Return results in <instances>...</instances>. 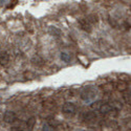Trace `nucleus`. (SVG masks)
<instances>
[{
    "label": "nucleus",
    "mask_w": 131,
    "mask_h": 131,
    "mask_svg": "<svg viewBox=\"0 0 131 131\" xmlns=\"http://www.w3.org/2000/svg\"><path fill=\"white\" fill-rule=\"evenodd\" d=\"M62 110L65 114H73L75 112V110H77V107H75V105L73 103H65L63 105Z\"/></svg>",
    "instance_id": "2"
},
{
    "label": "nucleus",
    "mask_w": 131,
    "mask_h": 131,
    "mask_svg": "<svg viewBox=\"0 0 131 131\" xmlns=\"http://www.w3.org/2000/svg\"><path fill=\"white\" fill-rule=\"evenodd\" d=\"M96 94V90L92 87H85L81 92V99L85 102H90Z\"/></svg>",
    "instance_id": "1"
},
{
    "label": "nucleus",
    "mask_w": 131,
    "mask_h": 131,
    "mask_svg": "<svg viewBox=\"0 0 131 131\" xmlns=\"http://www.w3.org/2000/svg\"><path fill=\"white\" fill-rule=\"evenodd\" d=\"M117 89L119 91H124L127 89V83L124 82V81H119L118 84H117Z\"/></svg>",
    "instance_id": "10"
},
{
    "label": "nucleus",
    "mask_w": 131,
    "mask_h": 131,
    "mask_svg": "<svg viewBox=\"0 0 131 131\" xmlns=\"http://www.w3.org/2000/svg\"><path fill=\"white\" fill-rule=\"evenodd\" d=\"M35 124H36V118H35L34 116L30 117V118H28V119H27V123H26L27 129H28V130H31L32 128H34Z\"/></svg>",
    "instance_id": "8"
},
{
    "label": "nucleus",
    "mask_w": 131,
    "mask_h": 131,
    "mask_svg": "<svg viewBox=\"0 0 131 131\" xmlns=\"http://www.w3.org/2000/svg\"><path fill=\"white\" fill-rule=\"evenodd\" d=\"M6 0H0V2H5Z\"/></svg>",
    "instance_id": "14"
},
{
    "label": "nucleus",
    "mask_w": 131,
    "mask_h": 131,
    "mask_svg": "<svg viewBox=\"0 0 131 131\" xmlns=\"http://www.w3.org/2000/svg\"><path fill=\"white\" fill-rule=\"evenodd\" d=\"M49 32L51 35H53V36H60V34H61V31L57 27H53V26L49 27Z\"/></svg>",
    "instance_id": "11"
},
{
    "label": "nucleus",
    "mask_w": 131,
    "mask_h": 131,
    "mask_svg": "<svg viewBox=\"0 0 131 131\" xmlns=\"http://www.w3.org/2000/svg\"><path fill=\"white\" fill-rule=\"evenodd\" d=\"M93 104H94V105H91V107H92V108H94V109H99V108H100V106L102 105L100 101H99V102H96V103H93Z\"/></svg>",
    "instance_id": "12"
},
{
    "label": "nucleus",
    "mask_w": 131,
    "mask_h": 131,
    "mask_svg": "<svg viewBox=\"0 0 131 131\" xmlns=\"http://www.w3.org/2000/svg\"><path fill=\"white\" fill-rule=\"evenodd\" d=\"M60 57H61V60L63 62H66V63H68L71 60V56H70L69 53H67V52H62Z\"/></svg>",
    "instance_id": "9"
},
{
    "label": "nucleus",
    "mask_w": 131,
    "mask_h": 131,
    "mask_svg": "<svg viewBox=\"0 0 131 131\" xmlns=\"http://www.w3.org/2000/svg\"><path fill=\"white\" fill-rule=\"evenodd\" d=\"M79 24H80V26L82 27V29H84L85 31H88V32L91 31V25H90V23H89L88 20L81 19V20H79Z\"/></svg>",
    "instance_id": "4"
},
{
    "label": "nucleus",
    "mask_w": 131,
    "mask_h": 131,
    "mask_svg": "<svg viewBox=\"0 0 131 131\" xmlns=\"http://www.w3.org/2000/svg\"><path fill=\"white\" fill-rule=\"evenodd\" d=\"M43 130H46V131H48V130H52V127L49 126L48 124H45L44 126H43Z\"/></svg>",
    "instance_id": "13"
},
{
    "label": "nucleus",
    "mask_w": 131,
    "mask_h": 131,
    "mask_svg": "<svg viewBox=\"0 0 131 131\" xmlns=\"http://www.w3.org/2000/svg\"><path fill=\"white\" fill-rule=\"evenodd\" d=\"M16 119V113L13 111H6L3 115V121L5 123H13Z\"/></svg>",
    "instance_id": "3"
},
{
    "label": "nucleus",
    "mask_w": 131,
    "mask_h": 131,
    "mask_svg": "<svg viewBox=\"0 0 131 131\" xmlns=\"http://www.w3.org/2000/svg\"><path fill=\"white\" fill-rule=\"evenodd\" d=\"M95 118H96V115L93 112H85L84 113V121H94Z\"/></svg>",
    "instance_id": "7"
},
{
    "label": "nucleus",
    "mask_w": 131,
    "mask_h": 131,
    "mask_svg": "<svg viewBox=\"0 0 131 131\" xmlns=\"http://www.w3.org/2000/svg\"><path fill=\"white\" fill-rule=\"evenodd\" d=\"M113 109V107L111 105H109V104H102L99 108V110L104 114V113H108V112H110L111 110Z\"/></svg>",
    "instance_id": "5"
},
{
    "label": "nucleus",
    "mask_w": 131,
    "mask_h": 131,
    "mask_svg": "<svg viewBox=\"0 0 131 131\" xmlns=\"http://www.w3.org/2000/svg\"><path fill=\"white\" fill-rule=\"evenodd\" d=\"M9 61L8 54L6 52H0V64L1 65H6Z\"/></svg>",
    "instance_id": "6"
}]
</instances>
